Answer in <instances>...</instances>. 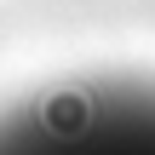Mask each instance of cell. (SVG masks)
I'll list each match as a JSON object with an SVG mask.
<instances>
[{
  "label": "cell",
  "mask_w": 155,
  "mask_h": 155,
  "mask_svg": "<svg viewBox=\"0 0 155 155\" xmlns=\"http://www.w3.org/2000/svg\"><path fill=\"white\" fill-rule=\"evenodd\" d=\"M0 155H155V75H63L0 104Z\"/></svg>",
  "instance_id": "obj_1"
}]
</instances>
